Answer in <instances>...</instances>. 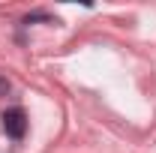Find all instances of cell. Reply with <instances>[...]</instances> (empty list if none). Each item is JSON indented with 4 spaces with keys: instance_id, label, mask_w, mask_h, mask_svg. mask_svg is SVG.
Masks as SVG:
<instances>
[{
    "instance_id": "obj_2",
    "label": "cell",
    "mask_w": 156,
    "mask_h": 153,
    "mask_svg": "<svg viewBox=\"0 0 156 153\" xmlns=\"http://www.w3.org/2000/svg\"><path fill=\"white\" fill-rule=\"evenodd\" d=\"M6 93H9V81L0 75V96H6Z\"/></svg>"
},
{
    "instance_id": "obj_1",
    "label": "cell",
    "mask_w": 156,
    "mask_h": 153,
    "mask_svg": "<svg viewBox=\"0 0 156 153\" xmlns=\"http://www.w3.org/2000/svg\"><path fill=\"white\" fill-rule=\"evenodd\" d=\"M3 132L9 138H24V132H27V114L21 108H9L3 114Z\"/></svg>"
}]
</instances>
